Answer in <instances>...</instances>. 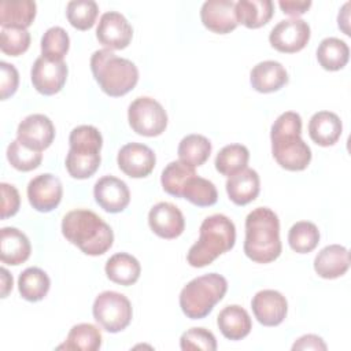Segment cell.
I'll return each mask as SVG.
<instances>
[{
    "instance_id": "d4e9b609",
    "label": "cell",
    "mask_w": 351,
    "mask_h": 351,
    "mask_svg": "<svg viewBox=\"0 0 351 351\" xmlns=\"http://www.w3.org/2000/svg\"><path fill=\"white\" fill-rule=\"evenodd\" d=\"M237 22L248 29L265 26L274 14L271 0H240L234 5Z\"/></svg>"
},
{
    "instance_id": "ee69618b",
    "label": "cell",
    "mask_w": 351,
    "mask_h": 351,
    "mask_svg": "<svg viewBox=\"0 0 351 351\" xmlns=\"http://www.w3.org/2000/svg\"><path fill=\"white\" fill-rule=\"evenodd\" d=\"M1 189V219L12 217L18 213L21 206V196L14 185L7 182L0 184Z\"/></svg>"
},
{
    "instance_id": "e575fe53",
    "label": "cell",
    "mask_w": 351,
    "mask_h": 351,
    "mask_svg": "<svg viewBox=\"0 0 351 351\" xmlns=\"http://www.w3.org/2000/svg\"><path fill=\"white\" fill-rule=\"evenodd\" d=\"M182 197L197 207H210L217 203L218 192L211 181L196 174L185 182Z\"/></svg>"
},
{
    "instance_id": "ac0fdd59",
    "label": "cell",
    "mask_w": 351,
    "mask_h": 351,
    "mask_svg": "<svg viewBox=\"0 0 351 351\" xmlns=\"http://www.w3.org/2000/svg\"><path fill=\"white\" fill-rule=\"evenodd\" d=\"M234 5L236 3L232 0H208L202 5L200 19L203 25L214 33H230L239 25Z\"/></svg>"
},
{
    "instance_id": "ab89813d",
    "label": "cell",
    "mask_w": 351,
    "mask_h": 351,
    "mask_svg": "<svg viewBox=\"0 0 351 351\" xmlns=\"http://www.w3.org/2000/svg\"><path fill=\"white\" fill-rule=\"evenodd\" d=\"M100 162H101L100 154L86 155V154H77L69 149L66 156V169L73 178L85 180L92 177L97 171Z\"/></svg>"
},
{
    "instance_id": "7c38bea8",
    "label": "cell",
    "mask_w": 351,
    "mask_h": 351,
    "mask_svg": "<svg viewBox=\"0 0 351 351\" xmlns=\"http://www.w3.org/2000/svg\"><path fill=\"white\" fill-rule=\"evenodd\" d=\"M62 182L51 173L38 174L27 185L29 203L40 213H49L56 208L62 200Z\"/></svg>"
},
{
    "instance_id": "d590c367",
    "label": "cell",
    "mask_w": 351,
    "mask_h": 351,
    "mask_svg": "<svg viewBox=\"0 0 351 351\" xmlns=\"http://www.w3.org/2000/svg\"><path fill=\"white\" fill-rule=\"evenodd\" d=\"M288 243L298 254L311 252L319 243V230L313 222L299 221L289 229Z\"/></svg>"
},
{
    "instance_id": "d6986e66",
    "label": "cell",
    "mask_w": 351,
    "mask_h": 351,
    "mask_svg": "<svg viewBox=\"0 0 351 351\" xmlns=\"http://www.w3.org/2000/svg\"><path fill=\"white\" fill-rule=\"evenodd\" d=\"M350 267L348 250L340 244H330L322 248L314 259L315 273L326 280L341 277Z\"/></svg>"
},
{
    "instance_id": "1f68e13d",
    "label": "cell",
    "mask_w": 351,
    "mask_h": 351,
    "mask_svg": "<svg viewBox=\"0 0 351 351\" xmlns=\"http://www.w3.org/2000/svg\"><path fill=\"white\" fill-rule=\"evenodd\" d=\"M250 152L245 145L229 144L225 145L215 158V169L222 176H233L247 167Z\"/></svg>"
},
{
    "instance_id": "9a60e30c",
    "label": "cell",
    "mask_w": 351,
    "mask_h": 351,
    "mask_svg": "<svg viewBox=\"0 0 351 351\" xmlns=\"http://www.w3.org/2000/svg\"><path fill=\"white\" fill-rule=\"evenodd\" d=\"M251 308L259 324L265 326L280 325L288 311V303L282 293L274 289H263L255 293Z\"/></svg>"
},
{
    "instance_id": "d6a6232c",
    "label": "cell",
    "mask_w": 351,
    "mask_h": 351,
    "mask_svg": "<svg viewBox=\"0 0 351 351\" xmlns=\"http://www.w3.org/2000/svg\"><path fill=\"white\" fill-rule=\"evenodd\" d=\"M193 176H196L195 167H192L186 163H182L181 160L170 162L163 169L162 176H160L162 188L165 189V192H167L171 196L182 197L184 185Z\"/></svg>"
},
{
    "instance_id": "7a4b0ae2",
    "label": "cell",
    "mask_w": 351,
    "mask_h": 351,
    "mask_svg": "<svg viewBox=\"0 0 351 351\" xmlns=\"http://www.w3.org/2000/svg\"><path fill=\"white\" fill-rule=\"evenodd\" d=\"M62 233L84 254L97 256L107 252L114 241V233L96 213L90 210H73L62 219Z\"/></svg>"
},
{
    "instance_id": "bcb514c9",
    "label": "cell",
    "mask_w": 351,
    "mask_h": 351,
    "mask_svg": "<svg viewBox=\"0 0 351 351\" xmlns=\"http://www.w3.org/2000/svg\"><path fill=\"white\" fill-rule=\"evenodd\" d=\"M278 5L284 14L298 18V16L303 15L304 12H307V10L311 7V1L310 0H306V1L281 0V1H278Z\"/></svg>"
},
{
    "instance_id": "7bdbcfd3",
    "label": "cell",
    "mask_w": 351,
    "mask_h": 351,
    "mask_svg": "<svg viewBox=\"0 0 351 351\" xmlns=\"http://www.w3.org/2000/svg\"><path fill=\"white\" fill-rule=\"evenodd\" d=\"M0 71H1V77H0L1 100H5L16 92L18 84H19V74L15 66L7 62H0Z\"/></svg>"
},
{
    "instance_id": "2e32d148",
    "label": "cell",
    "mask_w": 351,
    "mask_h": 351,
    "mask_svg": "<svg viewBox=\"0 0 351 351\" xmlns=\"http://www.w3.org/2000/svg\"><path fill=\"white\" fill-rule=\"evenodd\" d=\"M148 223L151 230L162 239H176L185 229L182 213L169 202H159L149 210Z\"/></svg>"
},
{
    "instance_id": "ffe728a7",
    "label": "cell",
    "mask_w": 351,
    "mask_h": 351,
    "mask_svg": "<svg viewBox=\"0 0 351 351\" xmlns=\"http://www.w3.org/2000/svg\"><path fill=\"white\" fill-rule=\"evenodd\" d=\"M250 82L256 92L271 93L288 84V73L280 62L265 60L252 67Z\"/></svg>"
},
{
    "instance_id": "f6af8a7d",
    "label": "cell",
    "mask_w": 351,
    "mask_h": 351,
    "mask_svg": "<svg viewBox=\"0 0 351 351\" xmlns=\"http://www.w3.org/2000/svg\"><path fill=\"white\" fill-rule=\"evenodd\" d=\"M292 350H318V351L322 350V351H325L326 344L317 335H304L293 343Z\"/></svg>"
},
{
    "instance_id": "cb8c5ba5",
    "label": "cell",
    "mask_w": 351,
    "mask_h": 351,
    "mask_svg": "<svg viewBox=\"0 0 351 351\" xmlns=\"http://www.w3.org/2000/svg\"><path fill=\"white\" fill-rule=\"evenodd\" d=\"M217 324L221 333L229 340H241L251 332L252 321L247 310L239 304L223 307L218 317Z\"/></svg>"
},
{
    "instance_id": "ba28073f",
    "label": "cell",
    "mask_w": 351,
    "mask_h": 351,
    "mask_svg": "<svg viewBox=\"0 0 351 351\" xmlns=\"http://www.w3.org/2000/svg\"><path fill=\"white\" fill-rule=\"evenodd\" d=\"M130 128L140 136L155 137L165 132L167 114L162 104L152 97L141 96L134 99L128 108Z\"/></svg>"
},
{
    "instance_id": "30bf717a",
    "label": "cell",
    "mask_w": 351,
    "mask_h": 351,
    "mask_svg": "<svg viewBox=\"0 0 351 351\" xmlns=\"http://www.w3.org/2000/svg\"><path fill=\"white\" fill-rule=\"evenodd\" d=\"M30 78L36 90L41 95H55L60 92L66 84L67 64L63 60L55 62L40 56L32 66Z\"/></svg>"
},
{
    "instance_id": "9c48e42d",
    "label": "cell",
    "mask_w": 351,
    "mask_h": 351,
    "mask_svg": "<svg viewBox=\"0 0 351 351\" xmlns=\"http://www.w3.org/2000/svg\"><path fill=\"white\" fill-rule=\"evenodd\" d=\"M310 40V26L299 18L280 21L270 32L269 41L274 49L284 53L302 51Z\"/></svg>"
},
{
    "instance_id": "f546056e",
    "label": "cell",
    "mask_w": 351,
    "mask_h": 351,
    "mask_svg": "<svg viewBox=\"0 0 351 351\" xmlns=\"http://www.w3.org/2000/svg\"><path fill=\"white\" fill-rule=\"evenodd\" d=\"M101 346V333L97 326L92 324L74 325L64 343L58 350H81V351H96Z\"/></svg>"
},
{
    "instance_id": "7dc6e473",
    "label": "cell",
    "mask_w": 351,
    "mask_h": 351,
    "mask_svg": "<svg viewBox=\"0 0 351 351\" xmlns=\"http://www.w3.org/2000/svg\"><path fill=\"white\" fill-rule=\"evenodd\" d=\"M0 273H1V298H7V295L12 289V276L4 267H1Z\"/></svg>"
},
{
    "instance_id": "484cf974",
    "label": "cell",
    "mask_w": 351,
    "mask_h": 351,
    "mask_svg": "<svg viewBox=\"0 0 351 351\" xmlns=\"http://www.w3.org/2000/svg\"><path fill=\"white\" fill-rule=\"evenodd\" d=\"M106 274L107 277L119 285H133L141 273L140 262L130 254L118 252L114 254L106 263Z\"/></svg>"
},
{
    "instance_id": "8d00e7d4",
    "label": "cell",
    "mask_w": 351,
    "mask_h": 351,
    "mask_svg": "<svg viewBox=\"0 0 351 351\" xmlns=\"http://www.w3.org/2000/svg\"><path fill=\"white\" fill-rule=\"evenodd\" d=\"M70 47V38L67 32L60 26L49 27L41 38V56L62 62Z\"/></svg>"
},
{
    "instance_id": "e0dca14e",
    "label": "cell",
    "mask_w": 351,
    "mask_h": 351,
    "mask_svg": "<svg viewBox=\"0 0 351 351\" xmlns=\"http://www.w3.org/2000/svg\"><path fill=\"white\" fill-rule=\"evenodd\" d=\"M93 196L96 203L104 211L112 214L123 211L130 202L128 185L114 176L99 178L93 186Z\"/></svg>"
},
{
    "instance_id": "277c9868",
    "label": "cell",
    "mask_w": 351,
    "mask_h": 351,
    "mask_svg": "<svg viewBox=\"0 0 351 351\" xmlns=\"http://www.w3.org/2000/svg\"><path fill=\"white\" fill-rule=\"evenodd\" d=\"M234 241V223L226 215H210L202 222L199 240L189 248L186 261L192 267H204L232 250Z\"/></svg>"
},
{
    "instance_id": "5bb4252c",
    "label": "cell",
    "mask_w": 351,
    "mask_h": 351,
    "mask_svg": "<svg viewBox=\"0 0 351 351\" xmlns=\"http://www.w3.org/2000/svg\"><path fill=\"white\" fill-rule=\"evenodd\" d=\"M117 162L118 167L126 176L132 178H143L151 174L156 158L149 147L140 143H129L119 149Z\"/></svg>"
},
{
    "instance_id": "b9f144b4",
    "label": "cell",
    "mask_w": 351,
    "mask_h": 351,
    "mask_svg": "<svg viewBox=\"0 0 351 351\" xmlns=\"http://www.w3.org/2000/svg\"><path fill=\"white\" fill-rule=\"evenodd\" d=\"M180 347L184 351H215V336L204 328H191L182 333L180 339Z\"/></svg>"
},
{
    "instance_id": "f1b7e54d",
    "label": "cell",
    "mask_w": 351,
    "mask_h": 351,
    "mask_svg": "<svg viewBox=\"0 0 351 351\" xmlns=\"http://www.w3.org/2000/svg\"><path fill=\"white\" fill-rule=\"evenodd\" d=\"M51 280L40 267L25 269L18 278V289L21 296L29 302L44 299L49 291Z\"/></svg>"
},
{
    "instance_id": "8992f818",
    "label": "cell",
    "mask_w": 351,
    "mask_h": 351,
    "mask_svg": "<svg viewBox=\"0 0 351 351\" xmlns=\"http://www.w3.org/2000/svg\"><path fill=\"white\" fill-rule=\"evenodd\" d=\"M228 291V281L218 273H208L191 280L180 293V307L191 319L207 317Z\"/></svg>"
},
{
    "instance_id": "603a6c76",
    "label": "cell",
    "mask_w": 351,
    "mask_h": 351,
    "mask_svg": "<svg viewBox=\"0 0 351 351\" xmlns=\"http://www.w3.org/2000/svg\"><path fill=\"white\" fill-rule=\"evenodd\" d=\"M341 121L332 111H318L308 121V136L321 147L336 144L341 136Z\"/></svg>"
},
{
    "instance_id": "52a82bcc",
    "label": "cell",
    "mask_w": 351,
    "mask_h": 351,
    "mask_svg": "<svg viewBox=\"0 0 351 351\" xmlns=\"http://www.w3.org/2000/svg\"><path fill=\"white\" fill-rule=\"evenodd\" d=\"M92 313L96 322L110 333L123 330L130 324L133 315L129 299L115 291L99 293L93 302Z\"/></svg>"
},
{
    "instance_id": "3957f363",
    "label": "cell",
    "mask_w": 351,
    "mask_h": 351,
    "mask_svg": "<svg viewBox=\"0 0 351 351\" xmlns=\"http://www.w3.org/2000/svg\"><path fill=\"white\" fill-rule=\"evenodd\" d=\"M244 252L256 263H270L280 256V221L269 207H258L247 215Z\"/></svg>"
},
{
    "instance_id": "8fae6325",
    "label": "cell",
    "mask_w": 351,
    "mask_h": 351,
    "mask_svg": "<svg viewBox=\"0 0 351 351\" xmlns=\"http://www.w3.org/2000/svg\"><path fill=\"white\" fill-rule=\"evenodd\" d=\"M55 138V126L44 114L27 115L16 129V140L34 151L47 149Z\"/></svg>"
},
{
    "instance_id": "4dcf8cb0",
    "label": "cell",
    "mask_w": 351,
    "mask_h": 351,
    "mask_svg": "<svg viewBox=\"0 0 351 351\" xmlns=\"http://www.w3.org/2000/svg\"><path fill=\"white\" fill-rule=\"evenodd\" d=\"M178 158L192 167L202 166L211 154V143L202 134H188L178 144Z\"/></svg>"
},
{
    "instance_id": "f35d334b",
    "label": "cell",
    "mask_w": 351,
    "mask_h": 351,
    "mask_svg": "<svg viewBox=\"0 0 351 351\" xmlns=\"http://www.w3.org/2000/svg\"><path fill=\"white\" fill-rule=\"evenodd\" d=\"M7 159L14 169L19 171H30L41 165L43 154L27 148L19 140H14L7 148Z\"/></svg>"
},
{
    "instance_id": "60d3db41",
    "label": "cell",
    "mask_w": 351,
    "mask_h": 351,
    "mask_svg": "<svg viewBox=\"0 0 351 351\" xmlns=\"http://www.w3.org/2000/svg\"><path fill=\"white\" fill-rule=\"evenodd\" d=\"M30 45V33L26 29L1 27L0 48L5 55L19 56L27 51Z\"/></svg>"
},
{
    "instance_id": "836d02e7",
    "label": "cell",
    "mask_w": 351,
    "mask_h": 351,
    "mask_svg": "<svg viewBox=\"0 0 351 351\" xmlns=\"http://www.w3.org/2000/svg\"><path fill=\"white\" fill-rule=\"evenodd\" d=\"M70 151L77 154L95 155L100 154L103 137L97 128L92 125H80L74 128L69 137Z\"/></svg>"
},
{
    "instance_id": "5b68a950",
    "label": "cell",
    "mask_w": 351,
    "mask_h": 351,
    "mask_svg": "<svg viewBox=\"0 0 351 351\" xmlns=\"http://www.w3.org/2000/svg\"><path fill=\"white\" fill-rule=\"evenodd\" d=\"M90 70L100 89L111 97L129 93L138 81L136 64L129 59L117 56L107 48L93 52L90 56Z\"/></svg>"
},
{
    "instance_id": "74e56055",
    "label": "cell",
    "mask_w": 351,
    "mask_h": 351,
    "mask_svg": "<svg viewBox=\"0 0 351 351\" xmlns=\"http://www.w3.org/2000/svg\"><path fill=\"white\" fill-rule=\"evenodd\" d=\"M97 14L99 7L93 0H74L66 8L67 21L78 30H89L95 25Z\"/></svg>"
},
{
    "instance_id": "4fadbf2b",
    "label": "cell",
    "mask_w": 351,
    "mask_h": 351,
    "mask_svg": "<svg viewBox=\"0 0 351 351\" xmlns=\"http://www.w3.org/2000/svg\"><path fill=\"white\" fill-rule=\"evenodd\" d=\"M96 37L107 49H123L132 41L133 29L122 14L108 11L100 16Z\"/></svg>"
},
{
    "instance_id": "7402d4cb",
    "label": "cell",
    "mask_w": 351,
    "mask_h": 351,
    "mask_svg": "<svg viewBox=\"0 0 351 351\" xmlns=\"http://www.w3.org/2000/svg\"><path fill=\"white\" fill-rule=\"evenodd\" d=\"M261 189L259 176L252 169H243L230 176L226 181V192L229 199L237 206H245L256 199Z\"/></svg>"
},
{
    "instance_id": "83f0119b",
    "label": "cell",
    "mask_w": 351,
    "mask_h": 351,
    "mask_svg": "<svg viewBox=\"0 0 351 351\" xmlns=\"http://www.w3.org/2000/svg\"><path fill=\"white\" fill-rule=\"evenodd\" d=\"M350 58L348 45L336 37L324 38L317 48V60L322 69L337 71L343 69Z\"/></svg>"
},
{
    "instance_id": "4316f807",
    "label": "cell",
    "mask_w": 351,
    "mask_h": 351,
    "mask_svg": "<svg viewBox=\"0 0 351 351\" xmlns=\"http://www.w3.org/2000/svg\"><path fill=\"white\" fill-rule=\"evenodd\" d=\"M37 5L32 0L7 1L0 3V25L1 27L26 29L36 18Z\"/></svg>"
},
{
    "instance_id": "c3c4849f",
    "label": "cell",
    "mask_w": 351,
    "mask_h": 351,
    "mask_svg": "<svg viewBox=\"0 0 351 351\" xmlns=\"http://www.w3.org/2000/svg\"><path fill=\"white\" fill-rule=\"evenodd\" d=\"M348 8H350V3H346L341 8V11L339 12V16H337V23H339V27L347 34L350 36V29H348Z\"/></svg>"
},
{
    "instance_id": "6da1fadb",
    "label": "cell",
    "mask_w": 351,
    "mask_h": 351,
    "mask_svg": "<svg viewBox=\"0 0 351 351\" xmlns=\"http://www.w3.org/2000/svg\"><path fill=\"white\" fill-rule=\"evenodd\" d=\"M302 118L298 112H282L271 125V154L285 170L302 171L311 160V149L300 137Z\"/></svg>"
},
{
    "instance_id": "44dd1931",
    "label": "cell",
    "mask_w": 351,
    "mask_h": 351,
    "mask_svg": "<svg viewBox=\"0 0 351 351\" xmlns=\"http://www.w3.org/2000/svg\"><path fill=\"white\" fill-rule=\"evenodd\" d=\"M32 245L27 236L16 228H3L0 232V259L5 265L18 266L30 256Z\"/></svg>"
}]
</instances>
